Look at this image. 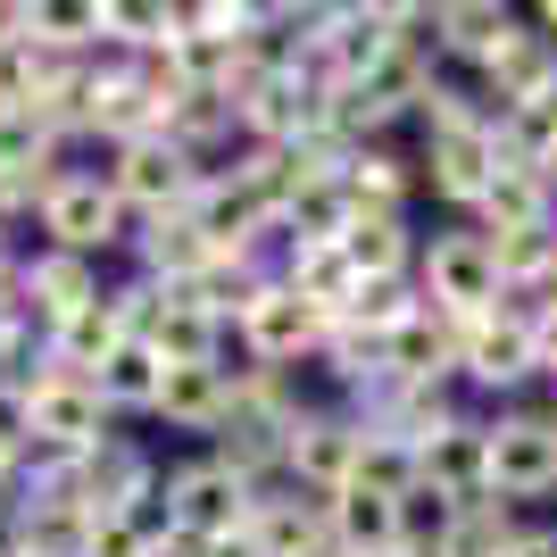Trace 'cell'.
<instances>
[{"label": "cell", "mask_w": 557, "mask_h": 557, "mask_svg": "<svg viewBox=\"0 0 557 557\" xmlns=\"http://www.w3.org/2000/svg\"><path fill=\"white\" fill-rule=\"evenodd\" d=\"M233 125L250 150H317L333 134V92L308 67H258V84L233 100Z\"/></svg>", "instance_id": "1"}, {"label": "cell", "mask_w": 557, "mask_h": 557, "mask_svg": "<svg viewBox=\"0 0 557 557\" xmlns=\"http://www.w3.org/2000/svg\"><path fill=\"white\" fill-rule=\"evenodd\" d=\"M34 225H42V250H75V258H109L116 242H134V216L116 209L100 166H59L50 191L34 200Z\"/></svg>", "instance_id": "2"}, {"label": "cell", "mask_w": 557, "mask_h": 557, "mask_svg": "<svg viewBox=\"0 0 557 557\" xmlns=\"http://www.w3.org/2000/svg\"><path fill=\"white\" fill-rule=\"evenodd\" d=\"M408 283H417V300L433 308V317H449V325L491 317V308L508 300V292H499V267H491V242L474 225L417 242V275H408Z\"/></svg>", "instance_id": "3"}, {"label": "cell", "mask_w": 557, "mask_h": 557, "mask_svg": "<svg viewBox=\"0 0 557 557\" xmlns=\"http://www.w3.org/2000/svg\"><path fill=\"white\" fill-rule=\"evenodd\" d=\"M483 491L499 508L557 499V433H549L541 408H499L483 424Z\"/></svg>", "instance_id": "4"}, {"label": "cell", "mask_w": 557, "mask_h": 557, "mask_svg": "<svg viewBox=\"0 0 557 557\" xmlns=\"http://www.w3.org/2000/svg\"><path fill=\"white\" fill-rule=\"evenodd\" d=\"M116 433V417L100 408L92 374H67V367H42L25 383V449H50V458H84Z\"/></svg>", "instance_id": "5"}, {"label": "cell", "mask_w": 557, "mask_h": 557, "mask_svg": "<svg viewBox=\"0 0 557 557\" xmlns=\"http://www.w3.org/2000/svg\"><path fill=\"white\" fill-rule=\"evenodd\" d=\"M250 499L258 491L216 458H184L175 474H159V508H166V533L175 541H233Z\"/></svg>", "instance_id": "6"}, {"label": "cell", "mask_w": 557, "mask_h": 557, "mask_svg": "<svg viewBox=\"0 0 557 557\" xmlns=\"http://www.w3.org/2000/svg\"><path fill=\"white\" fill-rule=\"evenodd\" d=\"M109 191H116V209L134 216V225H150V216H184V200H191V184L209 175L200 159H184L166 134H141V141H125V150H109Z\"/></svg>", "instance_id": "7"}, {"label": "cell", "mask_w": 557, "mask_h": 557, "mask_svg": "<svg viewBox=\"0 0 557 557\" xmlns=\"http://www.w3.org/2000/svg\"><path fill=\"white\" fill-rule=\"evenodd\" d=\"M458 383L466 392H491V399L533 383V333H524V308L516 300H499L491 317H466L458 325Z\"/></svg>", "instance_id": "8"}, {"label": "cell", "mask_w": 557, "mask_h": 557, "mask_svg": "<svg viewBox=\"0 0 557 557\" xmlns=\"http://www.w3.org/2000/svg\"><path fill=\"white\" fill-rule=\"evenodd\" d=\"M225 342H242V358H250V367H267V374H292L300 358H317L325 325H317V317H308V308L292 300V292H283L275 275H267V283L250 292V308H242V317L225 325Z\"/></svg>", "instance_id": "9"}, {"label": "cell", "mask_w": 557, "mask_h": 557, "mask_svg": "<svg viewBox=\"0 0 557 557\" xmlns=\"http://www.w3.org/2000/svg\"><path fill=\"white\" fill-rule=\"evenodd\" d=\"M349 466H358V417L349 408H300L292 442H283V483L300 499H333V491H349Z\"/></svg>", "instance_id": "10"}, {"label": "cell", "mask_w": 557, "mask_h": 557, "mask_svg": "<svg viewBox=\"0 0 557 557\" xmlns=\"http://www.w3.org/2000/svg\"><path fill=\"white\" fill-rule=\"evenodd\" d=\"M75 134L109 141V150H125V141H141V134H159V100L125 75V59H116V50L84 59V109H75Z\"/></svg>", "instance_id": "11"}, {"label": "cell", "mask_w": 557, "mask_h": 557, "mask_svg": "<svg viewBox=\"0 0 557 557\" xmlns=\"http://www.w3.org/2000/svg\"><path fill=\"white\" fill-rule=\"evenodd\" d=\"M417 491H433L442 508L483 499V417L449 408V417L424 433V442H417Z\"/></svg>", "instance_id": "12"}, {"label": "cell", "mask_w": 557, "mask_h": 557, "mask_svg": "<svg viewBox=\"0 0 557 557\" xmlns=\"http://www.w3.org/2000/svg\"><path fill=\"white\" fill-rule=\"evenodd\" d=\"M100 300V258H75V250H34L17 258V317H34V325H67L75 308Z\"/></svg>", "instance_id": "13"}, {"label": "cell", "mask_w": 557, "mask_h": 557, "mask_svg": "<svg viewBox=\"0 0 557 557\" xmlns=\"http://www.w3.org/2000/svg\"><path fill=\"white\" fill-rule=\"evenodd\" d=\"M184 225L209 242L216 258H267L258 250V233H267V216H258V200L242 184H233L225 166H209L200 184H191V200H184Z\"/></svg>", "instance_id": "14"}, {"label": "cell", "mask_w": 557, "mask_h": 557, "mask_svg": "<svg viewBox=\"0 0 557 557\" xmlns=\"http://www.w3.org/2000/svg\"><path fill=\"white\" fill-rule=\"evenodd\" d=\"M242 541H250V557H333L325 499H300V491H258L250 516H242Z\"/></svg>", "instance_id": "15"}, {"label": "cell", "mask_w": 557, "mask_h": 557, "mask_svg": "<svg viewBox=\"0 0 557 557\" xmlns=\"http://www.w3.org/2000/svg\"><path fill=\"white\" fill-rule=\"evenodd\" d=\"M483 67V84H491V100L499 109H524V100H557V42L549 34H533V25L516 17L499 42L474 59Z\"/></svg>", "instance_id": "16"}, {"label": "cell", "mask_w": 557, "mask_h": 557, "mask_svg": "<svg viewBox=\"0 0 557 557\" xmlns=\"http://www.w3.org/2000/svg\"><path fill=\"white\" fill-rule=\"evenodd\" d=\"M491 175H499L491 116H474V125H449V134L424 141V184H433V200H449V209H474Z\"/></svg>", "instance_id": "17"}, {"label": "cell", "mask_w": 557, "mask_h": 557, "mask_svg": "<svg viewBox=\"0 0 557 557\" xmlns=\"http://www.w3.org/2000/svg\"><path fill=\"white\" fill-rule=\"evenodd\" d=\"M383 374L408 383V392H449L458 383V325L433 317V308H417L408 325L383 333Z\"/></svg>", "instance_id": "18"}, {"label": "cell", "mask_w": 557, "mask_h": 557, "mask_svg": "<svg viewBox=\"0 0 557 557\" xmlns=\"http://www.w3.org/2000/svg\"><path fill=\"white\" fill-rule=\"evenodd\" d=\"M267 267H275V283L308 308V317H317V325H342V308L358 300V275H349V258L333 250V242H325V250H300V242H283Z\"/></svg>", "instance_id": "19"}, {"label": "cell", "mask_w": 557, "mask_h": 557, "mask_svg": "<svg viewBox=\"0 0 557 557\" xmlns=\"http://www.w3.org/2000/svg\"><path fill=\"white\" fill-rule=\"evenodd\" d=\"M75 491H84V508H134V499L159 491V466H150V449H141V442L109 433L100 449L75 458Z\"/></svg>", "instance_id": "20"}, {"label": "cell", "mask_w": 557, "mask_h": 557, "mask_svg": "<svg viewBox=\"0 0 557 557\" xmlns=\"http://www.w3.org/2000/svg\"><path fill=\"white\" fill-rule=\"evenodd\" d=\"M225 399H233L225 358H216V367H159V399H150V417H159L166 433H200V442H209L216 424H225Z\"/></svg>", "instance_id": "21"}, {"label": "cell", "mask_w": 557, "mask_h": 557, "mask_svg": "<svg viewBox=\"0 0 557 557\" xmlns=\"http://www.w3.org/2000/svg\"><path fill=\"white\" fill-rule=\"evenodd\" d=\"M209 267H216V250L184 225V216H150V225H134V275L141 283L184 292V283H200Z\"/></svg>", "instance_id": "22"}, {"label": "cell", "mask_w": 557, "mask_h": 557, "mask_svg": "<svg viewBox=\"0 0 557 557\" xmlns=\"http://www.w3.org/2000/svg\"><path fill=\"white\" fill-rule=\"evenodd\" d=\"M474 216H483L474 233H541L557 225V184L541 166H499L483 184V200H474Z\"/></svg>", "instance_id": "23"}, {"label": "cell", "mask_w": 557, "mask_h": 557, "mask_svg": "<svg viewBox=\"0 0 557 557\" xmlns=\"http://www.w3.org/2000/svg\"><path fill=\"white\" fill-rule=\"evenodd\" d=\"M333 250L349 258L358 283H408L417 275V233H408V216H349V233Z\"/></svg>", "instance_id": "24"}, {"label": "cell", "mask_w": 557, "mask_h": 557, "mask_svg": "<svg viewBox=\"0 0 557 557\" xmlns=\"http://www.w3.org/2000/svg\"><path fill=\"white\" fill-rule=\"evenodd\" d=\"M325 533L342 557H392L399 549V499H383V491H333L325 499Z\"/></svg>", "instance_id": "25"}, {"label": "cell", "mask_w": 557, "mask_h": 557, "mask_svg": "<svg viewBox=\"0 0 557 557\" xmlns=\"http://www.w3.org/2000/svg\"><path fill=\"white\" fill-rule=\"evenodd\" d=\"M342 200L349 216H408V191H417V175H408V159H392V150H374V141H358L342 159Z\"/></svg>", "instance_id": "26"}, {"label": "cell", "mask_w": 557, "mask_h": 557, "mask_svg": "<svg viewBox=\"0 0 557 557\" xmlns=\"http://www.w3.org/2000/svg\"><path fill=\"white\" fill-rule=\"evenodd\" d=\"M141 349H150L159 367H216V358H225V325L200 317L184 292H166V308H159V325L141 333Z\"/></svg>", "instance_id": "27"}, {"label": "cell", "mask_w": 557, "mask_h": 557, "mask_svg": "<svg viewBox=\"0 0 557 557\" xmlns=\"http://www.w3.org/2000/svg\"><path fill=\"white\" fill-rule=\"evenodd\" d=\"M159 134L175 141L184 159H200V166H209V150H225V141L242 134V125H233V100H225V92H175V100L159 109Z\"/></svg>", "instance_id": "28"}, {"label": "cell", "mask_w": 557, "mask_h": 557, "mask_svg": "<svg viewBox=\"0 0 557 557\" xmlns=\"http://www.w3.org/2000/svg\"><path fill=\"white\" fill-rule=\"evenodd\" d=\"M508 25H516L508 0H433V50H449V59H483Z\"/></svg>", "instance_id": "29"}, {"label": "cell", "mask_w": 557, "mask_h": 557, "mask_svg": "<svg viewBox=\"0 0 557 557\" xmlns=\"http://www.w3.org/2000/svg\"><path fill=\"white\" fill-rule=\"evenodd\" d=\"M92 392H100L109 417H150V399H159V358H150L141 342H116L92 367Z\"/></svg>", "instance_id": "30"}, {"label": "cell", "mask_w": 557, "mask_h": 557, "mask_svg": "<svg viewBox=\"0 0 557 557\" xmlns=\"http://www.w3.org/2000/svg\"><path fill=\"white\" fill-rule=\"evenodd\" d=\"M125 342L116 333V317H109V300H92V308H75L67 325H50L42 333V367H67V374H92L109 349Z\"/></svg>", "instance_id": "31"}, {"label": "cell", "mask_w": 557, "mask_h": 557, "mask_svg": "<svg viewBox=\"0 0 557 557\" xmlns=\"http://www.w3.org/2000/svg\"><path fill=\"white\" fill-rule=\"evenodd\" d=\"M516 541V508H499V499H466V508H449L442 541H433V557H499Z\"/></svg>", "instance_id": "32"}, {"label": "cell", "mask_w": 557, "mask_h": 557, "mask_svg": "<svg viewBox=\"0 0 557 557\" xmlns=\"http://www.w3.org/2000/svg\"><path fill=\"white\" fill-rule=\"evenodd\" d=\"M0 175H17V184H50L59 175V134L34 109H0Z\"/></svg>", "instance_id": "33"}, {"label": "cell", "mask_w": 557, "mask_h": 557, "mask_svg": "<svg viewBox=\"0 0 557 557\" xmlns=\"http://www.w3.org/2000/svg\"><path fill=\"white\" fill-rule=\"evenodd\" d=\"M349 483L399 499V491H417V449L399 442V433H367V424H358V466H349Z\"/></svg>", "instance_id": "34"}, {"label": "cell", "mask_w": 557, "mask_h": 557, "mask_svg": "<svg viewBox=\"0 0 557 557\" xmlns=\"http://www.w3.org/2000/svg\"><path fill=\"white\" fill-rule=\"evenodd\" d=\"M417 283H358V300L342 308V325L349 333H374V342H383V333L392 325H408V317H417Z\"/></svg>", "instance_id": "35"}, {"label": "cell", "mask_w": 557, "mask_h": 557, "mask_svg": "<svg viewBox=\"0 0 557 557\" xmlns=\"http://www.w3.org/2000/svg\"><path fill=\"white\" fill-rule=\"evenodd\" d=\"M75 557H150V541H141V524L125 508H92L84 533H75Z\"/></svg>", "instance_id": "36"}, {"label": "cell", "mask_w": 557, "mask_h": 557, "mask_svg": "<svg viewBox=\"0 0 557 557\" xmlns=\"http://www.w3.org/2000/svg\"><path fill=\"white\" fill-rule=\"evenodd\" d=\"M42 67H50V50H34L25 34H9V42H0V109H25L34 84H42Z\"/></svg>", "instance_id": "37"}, {"label": "cell", "mask_w": 557, "mask_h": 557, "mask_svg": "<svg viewBox=\"0 0 557 557\" xmlns=\"http://www.w3.org/2000/svg\"><path fill=\"white\" fill-rule=\"evenodd\" d=\"M524 333H533V374H549V383H557V300L524 308Z\"/></svg>", "instance_id": "38"}, {"label": "cell", "mask_w": 557, "mask_h": 557, "mask_svg": "<svg viewBox=\"0 0 557 557\" xmlns=\"http://www.w3.org/2000/svg\"><path fill=\"white\" fill-rule=\"evenodd\" d=\"M0 458H25V392H0Z\"/></svg>", "instance_id": "39"}, {"label": "cell", "mask_w": 557, "mask_h": 557, "mask_svg": "<svg viewBox=\"0 0 557 557\" xmlns=\"http://www.w3.org/2000/svg\"><path fill=\"white\" fill-rule=\"evenodd\" d=\"M159 557H209V541H175V533H166V549Z\"/></svg>", "instance_id": "40"}, {"label": "cell", "mask_w": 557, "mask_h": 557, "mask_svg": "<svg viewBox=\"0 0 557 557\" xmlns=\"http://www.w3.org/2000/svg\"><path fill=\"white\" fill-rule=\"evenodd\" d=\"M9 34H17V0H0V42H9Z\"/></svg>", "instance_id": "41"}, {"label": "cell", "mask_w": 557, "mask_h": 557, "mask_svg": "<svg viewBox=\"0 0 557 557\" xmlns=\"http://www.w3.org/2000/svg\"><path fill=\"white\" fill-rule=\"evenodd\" d=\"M541 175H549V184H557V141H549V159H541Z\"/></svg>", "instance_id": "42"}, {"label": "cell", "mask_w": 557, "mask_h": 557, "mask_svg": "<svg viewBox=\"0 0 557 557\" xmlns=\"http://www.w3.org/2000/svg\"><path fill=\"white\" fill-rule=\"evenodd\" d=\"M541 417H549V433H557V399H549V408H541Z\"/></svg>", "instance_id": "43"}, {"label": "cell", "mask_w": 557, "mask_h": 557, "mask_svg": "<svg viewBox=\"0 0 557 557\" xmlns=\"http://www.w3.org/2000/svg\"><path fill=\"white\" fill-rule=\"evenodd\" d=\"M0 557H9V541H0Z\"/></svg>", "instance_id": "44"}, {"label": "cell", "mask_w": 557, "mask_h": 557, "mask_svg": "<svg viewBox=\"0 0 557 557\" xmlns=\"http://www.w3.org/2000/svg\"><path fill=\"white\" fill-rule=\"evenodd\" d=\"M9 557H25V549H9Z\"/></svg>", "instance_id": "45"}, {"label": "cell", "mask_w": 557, "mask_h": 557, "mask_svg": "<svg viewBox=\"0 0 557 557\" xmlns=\"http://www.w3.org/2000/svg\"><path fill=\"white\" fill-rule=\"evenodd\" d=\"M333 557H342V549H333Z\"/></svg>", "instance_id": "46"}]
</instances>
